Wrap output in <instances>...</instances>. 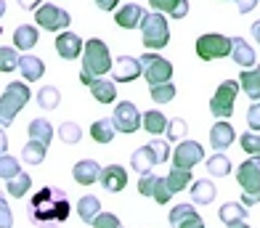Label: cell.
<instances>
[{
  "instance_id": "1",
  "label": "cell",
  "mask_w": 260,
  "mask_h": 228,
  "mask_svg": "<svg viewBox=\"0 0 260 228\" xmlns=\"http://www.w3.org/2000/svg\"><path fill=\"white\" fill-rule=\"evenodd\" d=\"M29 212H32V223L38 228H58V223L67 220V215H69L67 194L61 188L45 186L32 197Z\"/></svg>"
},
{
  "instance_id": "2",
  "label": "cell",
  "mask_w": 260,
  "mask_h": 228,
  "mask_svg": "<svg viewBox=\"0 0 260 228\" xmlns=\"http://www.w3.org/2000/svg\"><path fill=\"white\" fill-rule=\"evenodd\" d=\"M112 53L106 48L104 40L90 38L85 43V51H82V72H80V82L82 85H90L93 80H99L104 75H112Z\"/></svg>"
},
{
  "instance_id": "3",
  "label": "cell",
  "mask_w": 260,
  "mask_h": 228,
  "mask_svg": "<svg viewBox=\"0 0 260 228\" xmlns=\"http://www.w3.org/2000/svg\"><path fill=\"white\" fill-rule=\"evenodd\" d=\"M236 181L242 186V205L252 207L260 202V157H250L239 165Z\"/></svg>"
},
{
  "instance_id": "4",
  "label": "cell",
  "mask_w": 260,
  "mask_h": 228,
  "mask_svg": "<svg viewBox=\"0 0 260 228\" xmlns=\"http://www.w3.org/2000/svg\"><path fill=\"white\" fill-rule=\"evenodd\" d=\"M141 35H144V48H149V51H162V48L170 43L168 16L157 14V11L146 14L144 21H141Z\"/></svg>"
},
{
  "instance_id": "5",
  "label": "cell",
  "mask_w": 260,
  "mask_h": 228,
  "mask_svg": "<svg viewBox=\"0 0 260 228\" xmlns=\"http://www.w3.org/2000/svg\"><path fill=\"white\" fill-rule=\"evenodd\" d=\"M27 101H29V88L24 82H8L3 88V95H0V122L11 125Z\"/></svg>"
},
{
  "instance_id": "6",
  "label": "cell",
  "mask_w": 260,
  "mask_h": 228,
  "mask_svg": "<svg viewBox=\"0 0 260 228\" xmlns=\"http://www.w3.org/2000/svg\"><path fill=\"white\" fill-rule=\"evenodd\" d=\"M236 95H239V82L236 80H226V82H220L215 95L210 99V112L212 117H218V119H229L234 114V101H236Z\"/></svg>"
},
{
  "instance_id": "7",
  "label": "cell",
  "mask_w": 260,
  "mask_h": 228,
  "mask_svg": "<svg viewBox=\"0 0 260 228\" xmlns=\"http://www.w3.org/2000/svg\"><path fill=\"white\" fill-rule=\"evenodd\" d=\"M197 56L202 61H215V58H223V56H231V38L220 32H210V35H202L197 40Z\"/></svg>"
},
{
  "instance_id": "8",
  "label": "cell",
  "mask_w": 260,
  "mask_h": 228,
  "mask_svg": "<svg viewBox=\"0 0 260 228\" xmlns=\"http://www.w3.org/2000/svg\"><path fill=\"white\" fill-rule=\"evenodd\" d=\"M141 64H144V77L149 82V88L170 82L173 64L168 61V58H162L159 53H144V56H141Z\"/></svg>"
},
{
  "instance_id": "9",
  "label": "cell",
  "mask_w": 260,
  "mask_h": 228,
  "mask_svg": "<svg viewBox=\"0 0 260 228\" xmlns=\"http://www.w3.org/2000/svg\"><path fill=\"white\" fill-rule=\"evenodd\" d=\"M114 125L120 133H136L138 127H144V112H138V106L133 101H120L114 106Z\"/></svg>"
},
{
  "instance_id": "10",
  "label": "cell",
  "mask_w": 260,
  "mask_h": 228,
  "mask_svg": "<svg viewBox=\"0 0 260 228\" xmlns=\"http://www.w3.org/2000/svg\"><path fill=\"white\" fill-rule=\"evenodd\" d=\"M138 191H141L144 197H151L157 205H168V202L173 199V191H170V186H168V175H154V173L141 175Z\"/></svg>"
},
{
  "instance_id": "11",
  "label": "cell",
  "mask_w": 260,
  "mask_h": 228,
  "mask_svg": "<svg viewBox=\"0 0 260 228\" xmlns=\"http://www.w3.org/2000/svg\"><path fill=\"white\" fill-rule=\"evenodd\" d=\"M35 21H38V27L48 29V32H58V29H67L72 19L64 8H58L53 3H43L38 11H35Z\"/></svg>"
},
{
  "instance_id": "12",
  "label": "cell",
  "mask_w": 260,
  "mask_h": 228,
  "mask_svg": "<svg viewBox=\"0 0 260 228\" xmlns=\"http://www.w3.org/2000/svg\"><path fill=\"white\" fill-rule=\"evenodd\" d=\"M205 157V149L202 143L197 141H181L178 149L173 151V167H178V170H191L194 165H199Z\"/></svg>"
},
{
  "instance_id": "13",
  "label": "cell",
  "mask_w": 260,
  "mask_h": 228,
  "mask_svg": "<svg viewBox=\"0 0 260 228\" xmlns=\"http://www.w3.org/2000/svg\"><path fill=\"white\" fill-rule=\"evenodd\" d=\"M114 82H133L136 77H144V64L136 56H117L112 67Z\"/></svg>"
},
{
  "instance_id": "14",
  "label": "cell",
  "mask_w": 260,
  "mask_h": 228,
  "mask_svg": "<svg viewBox=\"0 0 260 228\" xmlns=\"http://www.w3.org/2000/svg\"><path fill=\"white\" fill-rule=\"evenodd\" d=\"M56 51L64 61H75V58H82V51H85V43L80 40V35L75 32H61L56 38Z\"/></svg>"
},
{
  "instance_id": "15",
  "label": "cell",
  "mask_w": 260,
  "mask_h": 228,
  "mask_svg": "<svg viewBox=\"0 0 260 228\" xmlns=\"http://www.w3.org/2000/svg\"><path fill=\"white\" fill-rule=\"evenodd\" d=\"M170 225L173 228H205V220L197 215L194 205H178L170 210Z\"/></svg>"
},
{
  "instance_id": "16",
  "label": "cell",
  "mask_w": 260,
  "mask_h": 228,
  "mask_svg": "<svg viewBox=\"0 0 260 228\" xmlns=\"http://www.w3.org/2000/svg\"><path fill=\"white\" fill-rule=\"evenodd\" d=\"M109 194H117V191H122L127 186V170L120 165H109L101 170V181H99Z\"/></svg>"
},
{
  "instance_id": "17",
  "label": "cell",
  "mask_w": 260,
  "mask_h": 228,
  "mask_svg": "<svg viewBox=\"0 0 260 228\" xmlns=\"http://www.w3.org/2000/svg\"><path fill=\"white\" fill-rule=\"evenodd\" d=\"M234 141H236L234 127L226 122V119H218V122L212 125V130H210V146L215 151H226Z\"/></svg>"
},
{
  "instance_id": "18",
  "label": "cell",
  "mask_w": 260,
  "mask_h": 228,
  "mask_svg": "<svg viewBox=\"0 0 260 228\" xmlns=\"http://www.w3.org/2000/svg\"><path fill=\"white\" fill-rule=\"evenodd\" d=\"M101 170H104V167H99L96 159H80L75 165L72 175H75V181L80 186H93L96 181H101Z\"/></svg>"
},
{
  "instance_id": "19",
  "label": "cell",
  "mask_w": 260,
  "mask_h": 228,
  "mask_svg": "<svg viewBox=\"0 0 260 228\" xmlns=\"http://www.w3.org/2000/svg\"><path fill=\"white\" fill-rule=\"evenodd\" d=\"M144 8H141L138 3H127V6H122L120 11L114 14V21L120 24L122 29H136V27H141V21H144Z\"/></svg>"
},
{
  "instance_id": "20",
  "label": "cell",
  "mask_w": 260,
  "mask_h": 228,
  "mask_svg": "<svg viewBox=\"0 0 260 228\" xmlns=\"http://www.w3.org/2000/svg\"><path fill=\"white\" fill-rule=\"evenodd\" d=\"M231 58L236 61V67H242V69H252L255 67L252 45L247 40H242V38H231Z\"/></svg>"
},
{
  "instance_id": "21",
  "label": "cell",
  "mask_w": 260,
  "mask_h": 228,
  "mask_svg": "<svg viewBox=\"0 0 260 228\" xmlns=\"http://www.w3.org/2000/svg\"><path fill=\"white\" fill-rule=\"evenodd\" d=\"M154 165H159V159H157V154L151 151L149 143H146V146H141V149H136L133 157H130V167H133L136 173H141V175L151 173V167H154Z\"/></svg>"
},
{
  "instance_id": "22",
  "label": "cell",
  "mask_w": 260,
  "mask_h": 228,
  "mask_svg": "<svg viewBox=\"0 0 260 228\" xmlns=\"http://www.w3.org/2000/svg\"><path fill=\"white\" fill-rule=\"evenodd\" d=\"M149 6L170 19H183L188 14V0H149Z\"/></svg>"
},
{
  "instance_id": "23",
  "label": "cell",
  "mask_w": 260,
  "mask_h": 228,
  "mask_svg": "<svg viewBox=\"0 0 260 228\" xmlns=\"http://www.w3.org/2000/svg\"><path fill=\"white\" fill-rule=\"evenodd\" d=\"M218 218H220V223H223V225L234 228V225H239V223H244V220H247V207L242 205V202H226V205L220 207Z\"/></svg>"
},
{
  "instance_id": "24",
  "label": "cell",
  "mask_w": 260,
  "mask_h": 228,
  "mask_svg": "<svg viewBox=\"0 0 260 228\" xmlns=\"http://www.w3.org/2000/svg\"><path fill=\"white\" fill-rule=\"evenodd\" d=\"M38 38H40V29L32 27V24H21V27L14 29V48L19 51H32L38 45Z\"/></svg>"
},
{
  "instance_id": "25",
  "label": "cell",
  "mask_w": 260,
  "mask_h": 228,
  "mask_svg": "<svg viewBox=\"0 0 260 228\" xmlns=\"http://www.w3.org/2000/svg\"><path fill=\"white\" fill-rule=\"evenodd\" d=\"M88 88H90V95H93V99H96L99 104H114V99H117V85H114V80L99 77V80H93Z\"/></svg>"
},
{
  "instance_id": "26",
  "label": "cell",
  "mask_w": 260,
  "mask_h": 228,
  "mask_svg": "<svg viewBox=\"0 0 260 228\" xmlns=\"http://www.w3.org/2000/svg\"><path fill=\"white\" fill-rule=\"evenodd\" d=\"M19 72H21V77H24V80L38 82L45 75V64H43V58L27 53V56H21V61H19Z\"/></svg>"
},
{
  "instance_id": "27",
  "label": "cell",
  "mask_w": 260,
  "mask_h": 228,
  "mask_svg": "<svg viewBox=\"0 0 260 228\" xmlns=\"http://www.w3.org/2000/svg\"><path fill=\"white\" fill-rule=\"evenodd\" d=\"M114 133H120L114 125L112 117H104V119H96V122L90 125V136L96 143H112L114 141Z\"/></svg>"
},
{
  "instance_id": "28",
  "label": "cell",
  "mask_w": 260,
  "mask_h": 228,
  "mask_svg": "<svg viewBox=\"0 0 260 228\" xmlns=\"http://www.w3.org/2000/svg\"><path fill=\"white\" fill-rule=\"evenodd\" d=\"M239 85L242 90L250 95L252 101H260V67H252V69H242L239 75Z\"/></svg>"
},
{
  "instance_id": "29",
  "label": "cell",
  "mask_w": 260,
  "mask_h": 228,
  "mask_svg": "<svg viewBox=\"0 0 260 228\" xmlns=\"http://www.w3.org/2000/svg\"><path fill=\"white\" fill-rule=\"evenodd\" d=\"M168 125H170V119L165 117L162 112H157V109L144 112V130H146L149 136H162V133H168Z\"/></svg>"
},
{
  "instance_id": "30",
  "label": "cell",
  "mask_w": 260,
  "mask_h": 228,
  "mask_svg": "<svg viewBox=\"0 0 260 228\" xmlns=\"http://www.w3.org/2000/svg\"><path fill=\"white\" fill-rule=\"evenodd\" d=\"M27 133H29V138L40 141V143H45V146H51V141H53V127H51V122H48L45 117L32 119L29 127H27Z\"/></svg>"
},
{
  "instance_id": "31",
  "label": "cell",
  "mask_w": 260,
  "mask_h": 228,
  "mask_svg": "<svg viewBox=\"0 0 260 228\" xmlns=\"http://www.w3.org/2000/svg\"><path fill=\"white\" fill-rule=\"evenodd\" d=\"M77 215L85 223H90L93 225V220L101 215V199H96V197H80V202H77Z\"/></svg>"
},
{
  "instance_id": "32",
  "label": "cell",
  "mask_w": 260,
  "mask_h": 228,
  "mask_svg": "<svg viewBox=\"0 0 260 228\" xmlns=\"http://www.w3.org/2000/svg\"><path fill=\"white\" fill-rule=\"evenodd\" d=\"M215 199V186L212 181H194L191 183V202L194 205H210Z\"/></svg>"
},
{
  "instance_id": "33",
  "label": "cell",
  "mask_w": 260,
  "mask_h": 228,
  "mask_svg": "<svg viewBox=\"0 0 260 228\" xmlns=\"http://www.w3.org/2000/svg\"><path fill=\"white\" fill-rule=\"evenodd\" d=\"M207 173H210L212 178H226V175L231 173V159H229L223 151H215V154L207 159Z\"/></svg>"
},
{
  "instance_id": "34",
  "label": "cell",
  "mask_w": 260,
  "mask_h": 228,
  "mask_svg": "<svg viewBox=\"0 0 260 228\" xmlns=\"http://www.w3.org/2000/svg\"><path fill=\"white\" fill-rule=\"evenodd\" d=\"M45 151H48V146H45V143L29 138V143L21 149V159H24L27 165H40V162L45 159Z\"/></svg>"
},
{
  "instance_id": "35",
  "label": "cell",
  "mask_w": 260,
  "mask_h": 228,
  "mask_svg": "<svg viewBox=\"0 0 260 228\" xmlns=\"http://www.w3.org/2000/svg\"><path fill=\"white\" fill-rule=\"evenodd\" d=\"M191 170H178V167H173V170L168 173V186H170V191L173 194H178V191H183V188H188L194 181H191Z\"/></svg>"
},
{
  "instance_id": "36",
  "label": "cell",
  "mask_w": 260,
  "mask_h": 228,
  "mask_svg": "<svg viewBox=\"0 0 260 228\" xmlns=\"http://www.w3.org/2000/svg\"><path fill=\"white\" fill-rule=\"evenodd\" d=\"M38 104H40V109L51 112L61 104V93H58V88H53V85H45V88L38 90Z\"/></svg>"
},
{
  "instance_id": "37",
  "label": "cell",
  "mask_w": 260,
  "mask_h": 228,
  "mask_svg": "<svg viewBox=\"0 0 260 228\" xmlns=\"http://www.w3.org/2000/svg\"><path fill=\"white\" fill-rule=\"evenodd\" d=\"M32 186V178L27 173H19L16 178H11V181H6V188H8V194L11 197H24L27 191Z\"/></svg>"
},
{
  "instance_id": "38",
  "label": "cell",
  "mask_w": 260,
  "mask_h": 228,
  "mask_svg": "<svg viewBox=\"0 0 260 228\" xmlns=\"http://www.w3.org/2000/svg\"><path fill=\"white\" fill-rule=\"evenodd\" d=\"M19 61H21V56H19L16 48H8V45L0 48V72H14V69H19Z\"/></svg>"
},
{
  "instance_id": "39",
  "label": "cell",
  "mask_w": 260,
  "mask_h": 228,
  "mask_svg": "<svg viewBox=\"0 0 260 228\" xmlns=\"http://www.w3.org/2000/svg\"><path fill=\"white\" fill-rule=\"evenodd\" d=\"M175 85L173 82H165V85H154V88H149V95H151V101L154 104H170L175 99Z\"/></svg>"
},
{
  "instance_id": "40",
  "label": "cell",
  "mask_w": 260,
  "mask_h": 228,
  "mask_svg": "<svg viewBox=\"0 0 260 228\" xmlns=\"http://www.w3.org/2000/svg\"><path fill=\"white\" fill-rule=\"evenodd\" d=\"M21 170H19V162L11 157L8 151H3V157H0V178L3 181H11V178H16Z\"/></svg>"
},
{
  "instance_id": "41",
  "label": "cell",
  "mask_w": 260,
  "mask_h": 228,
  "mask_svg": "<svg viewBox=\"0 0 260 228\" xmlns=\"http://www.w3.org/2000/svg\"><path fill=\"white\" fill-rule=\"evenodd\" d=\"M186 133H188V125H186V119H170V125H168V136L170 141H175V143H181V141H186Z\"/></svg>"
},
{
  "instance_id": "42",
  "label": "cell",
  "mask_w": 260,
  "mask_h": 228,
  "mask_svg": "<svg viewBox=\"0 0 260 228\" xmlns=\"http://www.w3.org/2000/svg\"><path fill=\"white\" fill-rule=\"evenodd\" d=\"M242 149L250 154V157H260V136H257V130H247V133H242Z\"/></svg>"
},
{
  "instance_id": "43",
  "label": "cell",
  "mask_w": 260,
  "mask_h": 228,
  "mask_svg": "<svg viewBox=\"0 0 260 228\" xmlns=\"http://www.w3.org/2000/svg\"><path fill=\"white\" fill-rule=\"evenodd\" d=\"M58 138H61L64 143H77L82 138V130L77 122H64L61 127H58Z\"/></svg>"
},
{
  "instance_id": "44",
  "label": "cell",
  "mask_w": 260,
  "mask_h": 228,
  "mask_svg": "<svg viewBox=\"0 0 260 228\" xmlns=\"http://www.w3.org/2000/svg\"><path fill=\"white\" fill-rule=\"evenodd\" d=\"M149 146H151V151L157 154L159 165H162V162H168V159H173V154H170V146H168V141H162V138H151V141H149Z\"/></svg>"
},
{
  "instance_id": "45",
  "label": "cell",
  "mask_w": 260,
  "mask_h": 228,
  "mask_svg": "<svg viewBox=\"0 0 260 228\" xmlns=\"http://www.w3.org/2000/svg\"><path fill=\"white\" fill-rule=\"evenodd\" d=\"M93 228H122V223L114 212H101L99 218L93 220Z\"/></svg>"
},
{
  "instance_id": "46",
  "label": "cell",
  "mask_w": 260,
  "mask_h": 228,
  "mask_svg": "<svg viewBox=\"0 0 260 228\" xmlns=\"http://www.w3.org/2000/svg\"><path fill=\"white\" fill-rule=\"evenodd\" d=\"M247 125H250V130L260 133V101H252V106L247 109Z\"/></svg>"
},
{
  "instance_id": "47",
  "label": "cell",
  "mask_w": 260,
  "mask_h": 228,
  "mask_svg": "<svg viewBox=\"0 0 260 228\" xmlns=\"http://www.w3.org/2000/svg\"><path fill=\"white\" fill-rule=\"evenodd\" d=\"M11 223H14V215L8 210V202L3 199L0 202V228H11Z\"/></svg>"
},
{
  "instance_id": "48",
  "label": "cell",
  "mask_w": 260,
  "mask_h": 228,
  "mask_svg": "<svg viewBox=\"0 0 260 228\" xmlns=\"http://www.w3.org/2000/svg\"><path fill=\"white\" fill-rule=\"evenodd\" d=\"M236 8H239V14H250V11L257 6V0H234Z\"/></svg>"
},
{
  "instance_id": "49",
  "label": "cell",
  "mask_w": 260,
  "mask_h": 228,
  "mask_svg": "<svg viewBox=\"0 0 260 228\" xmlns=\"http://www.w3.org/2000/svg\"><path fill=\"white\" fill-rule=\"evenodd\" d=\"M117 3H120V0H96V6H99L101 11H114Z\"/></svg>"
},
{
  "instance_id": "50",
  "label": "cell",
  "mask_w": 260,
  "mask_h": 228,
  "mask_svg": "<svg viewBox=\"0 0 260 228\" xmlns=\"http://www.w3.org/2000/svg\"><path fill=\"white\" fill-rule=\"evenodd\" d=\"M43 3H40V0H19V8H24V11H29V8H35V11H38Z\"/></svg>"
},
{
  "instance_id": "51",
  "label": "cell",
  "mask_w": 260,
  "mask_h": 228,
  "mask_svg": "<svg viewBox=\"0 0 260 228\" xmlns=\"http://www.w3.org/2000/svg\"><path fill=\"white\" fill-rule=\"evenodd\" d=\"M252 38H255V40L260 43V19H257V21L252 24Z\"/></svg>"
},
{
  "instance_id": "52",
  "label": "cell",
  "mask_w": 260,
  "mask_h": 228,
  "mask_svg": "<svg viewBox=\"0 0 260 228\" xmlns=\"http://www.w3.org/2000/svg\"><path fill=\"white\" fill-rule=\"evenodd\" d=\"M234 228H250V225H247V223H239V225H234Z\"/></svg>"
}]
</instances>
